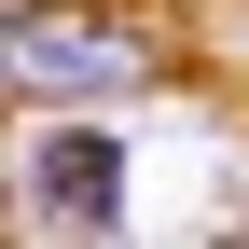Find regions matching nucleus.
Masks as SVG:
<instances>
[{
  "label": "nucleus",
  "mask_w": 249,
  "mask_h": 249,
  "mask_svg": "<svg viewBox=\"0 0 249 249\" xmlns=\"http://www.w3.org/2000/svg\"><path fill=\"white\" fill-rule=\"evenodd\" d=\"M166 83V28H139L124 0H0V111H139Z\"/></svg>",
  "instance_id": "nucleus-1"
},
{
  "label": "nucleus",
  "mask_w": 249,
  "mask_h": 249,
  "mask_svg": "<svg viewBox=\"0 0 249 249\" xmlns=\"http://www.w3.org/2000/svg\"><path fill=\"white\" fill-rule=\"evenodd\" d=\"M0 194L28 235H111L124 222V124L111 111H14Z\"/></svg>",
  "instance_id": "nucleus-2"
}]
</instances>
